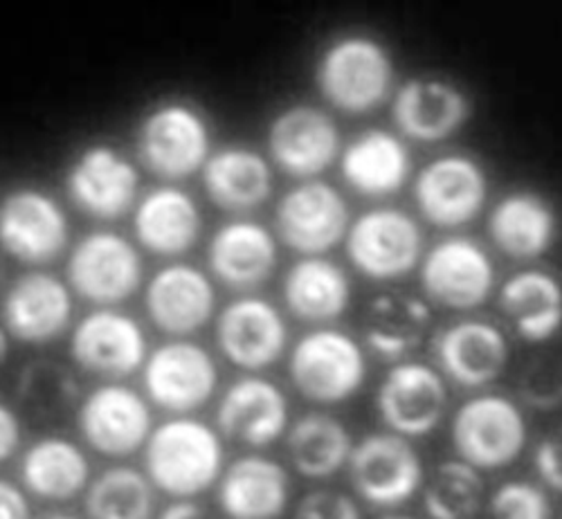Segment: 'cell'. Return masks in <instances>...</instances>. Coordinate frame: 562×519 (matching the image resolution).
Instances as JSON below:
<instances>
[{"mask_svg":"<svg viewBox=\"0 0 562 519\" xmlns=\"http://www.w3.org/2000/svg\"><path fill=\"white\" fill-rule=\"evenodd\" d=\"M364 377L367 364L362 349L340 330H313L293 349L291 381L313 403H345L360 392Z\"/></svg>","mask_w":562,"mask_h":519,"instance_id":"4","label":"cell"},{"mask_svg":"<svg viewBox=\"0 0 562 519\" xmlns=\"http://www.w3.org/2000/svg\"><path fill=\"white\" fill-rule=\"evenodd\" d=\"M205 189L210 199L227 212H248L272 194V171L252 149L227 147L205 162Z\"/></svg>","mask_w":562,"mask_h":519,"instance_id":"31","label":"cell"},{"mask_svg":"<svg viewBox=\"0 0 562 519\" xmlns=\"http://www.w3.org/2000/svg\"><path fill=\"white\" fill-rule=\"evenodd\" d=\"M452 443L463 463L475 470H499L522 454L527 420L522 409L506 396H477L457 409Z\"/></svg>","mask_w":562,"mask_h":519,"instance_id":"3","label":"cell"},{"mask_svg":"<svg viewBox=\"0 0 562 519\" xmlns=\"http://www.w3.org/2000/svg\"><path fill=\"white\" fill-rule=\"evenodd\" d=\"M68 236L66 212L41 189H16L0 203V244L25 263L55 259L68 246Z\"/></svg>","mask_w":562,"mask_h":519,"instance_id":"9","label":"cell"},{"mask_svg":"<svg viewBox=\"0 0 562 519\" xmlns=\"http://www.w3.org/2000/svg\"><path fill=\"white\" fill-rule=\"evenodd\" d=\"M351 484L371 506L394 508L409 501L424 484V463L398 435H369L349 456Z\"/></svg>","mask_w":562,"mask_h":519,"instance_id":"5","label":"cell"},{"mask_svg":"<svg viewBox=\"0 0 562 519\" xmlns=\"http://www.w3.org/2000/svg\"><path fill=\"white\" fill-rule=\"evenodd\" d=\"M21 445V422L12 407L0 403V463L16 454Z\"/></svg>","mask_w":562,"mask_h":519,"instance_id":"43","label":"cell"},{"mask_svg":"<svg viewBox=\"0 0 562 519\" xmlns=\"http://www.w3.org/2000/svg\"><path fill=\"white\" fill-rule=\"evenodd\" d=\"M493 519H553L547 493L531 482H506L491 497Z\"/></svg>","mask_w":562,"mask_h":519,"instance_id":"39","label":"cell"},{"mask_svg":"<svg viewBox=\"0 0 562 519\" xmlns=\"http://www.w3.org/2000/svg\"><path fill=\"white\" fill-rule=\"evenodd\" d=\"M520 394L533 407H558L562 403V360H536L520 377Z\"/></svg>","mask_w":562,"mask_h":519,"instance_id":"40","label":"cell"},{"mask_svg":"<svg viewBox=\"0 0 562 519\" xmlns=\"http://www.w3.org/2000/svg\"><path fill=\"white\" fill-rule=\"evenodd\" d=\"M484 479L480 472L463 461H446L437 465L424 495L430 519H471L482 508Z\"/></svg>","mask_w":562,"mask_h":519,"instance_id":"38","label":"cell"},{"mask_svg":"<svg viewBox=\"0 0 562 519\" xmlns=\"http://www.w3.org/2000/svg\"><path fill=\"white\" fill-rule=\"evenodd\" d=\"M420 279L435 302L465 311L488 300L495 286V268L477 241L452 236L428 252Z\"/></svg>","mask_w":562,"mask_h":519,"instance_id":"14","label":"cell"},{"mask_svg":"<svg viewBox=\"0 0 562 519\" xmlns=\"http://www.w3.org/2000/svg\"><path fill=\"white\" fill-rule=\"evenodd\" d=\"M435 353L452 383L477 390L497 381L506 369L508 342L497 326L468 319L441 330Z\"/></svg>","mask_w":562,"mask_h":519,"instance_id":"21","label":"cell"},{"mask_svg":"<svg viewBox=\"0 0 562 519\" xmlns=\"http://www.w3.org/2000/svg\"><path fill=\"white\" fill-rule=\"evenodd\" d=\"M499 306L527 342H547L562 326V286L540 270L513 274L499 293Z\"/></svg>","mask_w":562,"mask_h":519,"instance_id":"29","label":"cell"},{"mask_svg":"<svg viewBox=\"0 0 562 519\" xmlns=\"http://www.w3.org/2000/svg\"><path fill=\"white\" fill-rule=\"evenodd\" d=\"M143 259L131 241L115 232H92L77 244L68 261L72 289L90 302L128 300L143 283Z\"/></svg>","mask_w":562,"mask_h":519,"instance_id":"7","label":"cell"},{"mask_svg":"<svg viewBox=\"0 0 562 519\" xmlns=\"http://www.w3.org/2000/svg\"><path fill=\"white\" fill-rule=\"evenodd\" d=\"M216 293L205 272L190 263H173L154 274L147 308L158 328L171 336H190L214 313Z\"/></svg>","mask_w":562,"mask_h":519,"instance_id":"23","label":"cell"},{"mask_svg":"<svg viewBox=\"0 0 562 519\" xmlns=\"http://www.w3.org/2000/svg\"><path fill=\"white\" fill-rule=\"evenodd\" d=\"M158 519H212L203 506L192 499H178L176 504L167 506Z\"/></svg>","mask_w":562,"mask_h":519,"instance_id":"45","label":"cell"},{"mask_svg":"<svg viewBox=\"0 0 562 519\" xmlns=\"http://www.w3.org/2000/svg\"><path fill=\"white\" fill-rule=\"evenodd\" d=\"M284 465L259 454L234 461L221 477L218 504L229 519H277L289 506Z\"/></svg>","mask_w":562,"mask_h":519,"instance_id":"25","label":"cell"},{"mask_svg":"<svg viewBox=\"0 0 562 519\" xmlns=\"http://www.w3.org/2000/svg\"><path fill=\"white\" fill-rule=\"evenodd\" d=\"M295 519H362L358 504L336 490H313L297 504Z\"/></svg>","mask_w":562,"mask_h":519,"instance_id":"41","label":"cell"},{"mask_svg":"<svg viewBox=\"0 0 562 519\" xmlns=\"http://www.w3.org/2000/svg\"><path fill=\"white\" fill-rule=\"evenodd\" d=\"M430 308L407 293H383L373 297L364 313V340L387 360L403 358L426 340Z\"/></svg>","mask_w":562,"mask_h":519,"instance_id":"32","label":"cell"},{"mask_svg":"<svg viewBox=\"0 0 562 519\" xmlns=\"http://www.w3.org/2000/svg\"><path fill=\"white\" fill-rule=\"evenodd\" d=\"M272 160L295 178H311L329 169L340 154L336 122L319 109L297 104L279 113L268 128Z\"/></svg>","mask_w":562,"mask_h":519,"instance_id":"16","label":"cell"},{"mask_svg":"<svg viewBox=\"0 0 562 519\" xmlns=\"http://www.w3.org/2000/svg\"><path fill=\"white\" fill-rule=\"evenodd\" d=\"M420 229L405 212L381 207L362 214L349 229L347 252L369 279H396L414 270L420 259Z\"/></svg>","mask_w":562,"mask_h":519,"instance_id":"8","label":"cell"},{"mask_svg":"<svg viewBox=\"0 0 562 519\" xmlns=\"http://www.w3.org/2000/svg\"><path fill=\"white\" fill-rule=\"evenodd\" d=\"M0 519H30V504L19 486L0 479Z\"/></svg>","mask_w":562,"mask_h":519,"instance_id":"44","label":"cell"},{"mask_svg":"<svg viewBox=\"0 0 562 519\" xmlns=\"http://www.w3.org/2000/svg\"><path fill=\"white\" fill-rule=\"evenodd\" d=\"M394 124L416 142H439L471 117L465 94L450 81L420 77L401 86L394 100Z\"/></svg>","mask_w":562,"mask_h":519,"instance_id":"24","label":"cell"},{"mask_svg":"<svg viewBox=\"0 0 562 519\" xmlns=\"http://www.w3.org/2000/svg\"><path fill=\"white\" fill-rule=\"evenodd\" d=\"M216 340L232 364L259 371L284 356L289 328L270 302L241 297L218 315Z\"/></svg>","mask_w":562,"mask_h":519,"instance_id":"17","label":"cell"},{"mask_svg":"<svg viewBox=\"0 0 562 519\" xmlns=\"http://www.w3.org/2000/svg\"><path fill=\"white\" fill-rule=\"evenodd\" d=\"M376 407L398 437H426L446 416L448 387L424 362L396 364L376 394Z\"/></svg>","mask_w":562,"mask_h":519,"instance_id":"13","label":"cell"},{"mask_svg":"<svg viewBox=\"0 0 562 519\" xmlns=\"http://www.w3.org/2000/svg\"><path fill=\"white\" fill-rule=\"evenodd\" d=\"M21 475L32 495L50 501H68L88 488L90 463L72 441L45 437L25 452Z\"/></svg>","mask_w":562,"mask_h":519,"instance_id":"33","label":"cell"},{"mask_svg":"<svg viewBox=\"0 0 562 519\" xmlns=\"http://www.w3.org/2000/svg\"><path fill=\"white\" fill-rule=\"evenodd\" d=\"M70 353L86 371L124 377L145 364L147 338L131 315L120 311H98L77 324Z\"/></svg>","mask_w":562,"mask_h":519,"instance_id":"18","label":"cell"},{"mask_svg":"<svg viewBox=\"0 0 562 519\" xmlns=\"http://www.w3.org/2000/svg\"><path fill=\"white\" fill-rule=\"evenodd\" d=\"M3 313L14 338L43 345L59 338L68 328L72 297L61 279L45 272H30L12 283Z\"/></svg>","mask_w":562,"mask_h":519,"instance_id":"22","label":"cell"},{"mask_svg":"<svg viewBox=\"0 0 562 519\" xmlns=\"http://www.w3.org/2000/svg\"><path fill=\"white\" fill-rule=\"evenodd\" d=\"M8 358H10V342H8L5 330L0 328V371H3V366H5Z\"/></svg>","mask_w":562,"mask_h":519,"instance_id":"46","label":"cell"},{"mask_svg":"<svg viewBox=\"0 0 562 519\" xmlns=\"http://www.w3.org/2000/svg\"><path fill=\"white\" fill-rule=\"evenodd\" d=\"M147 475L162 493L192 499L210 490L223 472V443L207 422L173 418L147 441Z\"/></svg>","mask_w":562,"mask_h":519,"instance_id":"1","label":"cell"},{"mask_svg":"<svg viewBox=\"0 0 562 519\" xmlns=\"http://www.w3.org/2000/svg\"><path fill=\"white\" fill-rule=\"evenodd\" d=\"M379 519H414V517H409V515H383V517H379Z\"/></svg>","mask_w":562,"mask_h":519,"instance_id":"47","label":"cell"},{"mask_svg":"<svg viewBox=\"0 0 562 519\" xmlns=\"http://www.w3.org/2000/svg\"><path fill=\"white\" fill-rule=\"evenodd\" d=\"M210 266L227 286L255 289L277 266L274 236L252 221L227 223L210 244Z\"/></svg>","mask_w":562,"mask_h":519,"instance_id":"26","label":"cell"},{"mask_svg":"<svg viewBox=\"0 0 562 519\" xmlns=\"http://www.w3.org/2000/svg\"><path fill=\"white\" fill-rule=\"evenodd\" d=\"M284 300L300 319L329 321L349 308L351 283L338 263L322 257H306L289 270L284 279Z\"/></svg>","mask_w":562,"mask_h":519,"instance_id":"34","label":"cell"},{"mask_svg":"<svg viewBox=\"0 0 562 519\" xmlns=\"http://www.w3.org/2000/svg\"><path fill=\"white\" fill-rule=\"evenodd\" d=\"M203 218L194 199L178 187H158L137 205L135 232L156 255H182L199 241Z\"/></svg>","mask_w":562,"mask_h":519,"instance_id":"27","label":"cell"},{"mask_svg":"<svg viewBox=\"0 0 562 519\" xmlns=\"http://www.w3.org/2000/svg\"><path fill=\"white\" fill-rule=\"evenodd\" d=\"M216 362L201 345L169 342L145 362V387L149 398L176 414L203 407L216 392Z\"/></svg>","mask_w":562,"mask_h":519,"instance_id":"12","label":"cell"},{"mask_svg":"<svg viewBox=\"0 0 562 519\" xmlns=\"http://www.w3.org/2000/svg\"><path fill=\"white\" fill-rule=\"evenodd\" d=\"M218 430L252 448L277 441L289 428V400L266 377H241L221 398Z\"/></svg>","mask_w":562,"mask_h":519,"instance_id":"20","label":"cell"},{"mask_svg":"<svg viewBox=\"0 0 562 519\" xmlns=\"http://www.w3.org/2000/svg\"><path fill=\"white\" fill-rule=\"evenodd\" d=\"M79 430L100 454L128 456L147 445L151 411L147 400L131 387L104 385L81 403Z\"/></svg>","mask_w":562,"mask_h":519,"instance_id":"15","label":"cell"},{"mask_svg":"<svg viewBox=\"0 0 562 519\" xmlns=\"http://www.w3.org/2000/svg\"><path fill=\"white\" fill-rule=\"evenodd\" d=\"M45 519H77L72 515H53V517H45Z\"/></svg>","mask_w":562,"mask_h":519,"instance_id":"48","label":"cell"},{"mask_svg":"<svg viewBox=\"0 0 562 519\" xmlns=\"http://www.w3.org/2000/svg\"><path fill=\"white\" fill-rule=\"evenodd\" d=\"M349 225V210L329 182H304L281 199L277 229L284 244L302 255H322L336 248Z\"/></svg>","mask_w":562,"mask_h":519,"instance_id":"11","label":"cell"},{"mask_svg":"<svg viewBox=\"0 0 562 519\" xmlns=\"http://www.w3.org/2000/svg\"><path fill=\"white\" fill-rule=\"evenodd\" d=\"M143 162L158 176L187 178L210 154V128L199 111L187 104H162L151 111L137 133Z\"/></svg>","mask_w":562,"mask_h":519,"instance_id":"6","label":"cell"},{"mask_svg":"<svg viewBox=\"0 0 562 519\" xmlns=\"http://www.w3.org/2000/svg\"><path fill=\"white\" fill-rule=\"evenodd\" d=\"M289 456L300 475L308 479H329L351 456L353 443L345 425L329 414H306L289 432Z\"/></svg>","mask_w":562,"mask_h":519,"instance_id":"35","label":"cell"},{"mask_svg":"<svg viewBox=\"0 0 562 519\" xmlns=\"http://www.w3.org/2000/svg\"><path fill=\"white\" fill-rule=\"evenodd\" d=\"M488 229L504 255L533 259L544 255L555 239V214L542 196L515 192L495 205Z\"/></svg>","mask_w":562,"mask_h":519,"instance_id":"30","label":"cell"},{"mask_svg":"<svg viewBox=\"0 0 562 519\" xmlns=\"http://www.w3.org/2000/svg\"><path fill=\"white\" fill-rule=\"evenodd\" d=\"M68 194L83 212L98 218H117L131 210L137 196L139 176L113 147H88L72 162Z\"/></svg>","mask_w":562,"mask_h":519,"instance_id":"19","label":"cell"},{"mask_svg":"<svg viewBox=\"0 0 562 519\" xmlns=\"http://www.w3.org/2000/svg\"><path fill=\"white\" fill-rule=\"evenodd\" d=\"M536 470L547 486L562 493V428L547 435L536 448Z\"/></svg>","mask_w":562,"mask_h":519,"instance_id":"42","label":"cell"},{"mask_svg":"<svg viewBox=\"0 0 562 519\" xmlns=\"http://www.w3.org/2000/svg\"><path fill=\"white\" fill-rule=\"evenodd\" d=\"M315 77L326 100L358 115L379 109L390 98L394 64L379 41L347 36L326 47Z\"/></svg>","mask_w":562,"mask_h":519,"instance_id":"2","label":"cell"},{"mask_svg":"<svg viewBox=\"0 0 562 519\" xmlns=\"http://www.w3.org/2000/svg\"><path fill=\"white\" fill-rule=\"evenodd\" d=\"M414 196L432 225L459 227L480 216L488 196L482 167L465 156H443L420 169Z\"/></svg>","mask_w":562,"mask_h":519,"instance_id":"10","label":"cell"},{"mask_svg":"<svg viewBox=\"0 0 562 519\" xmlns=\"http://www.w3.org/2000/svg\"><path fill=\"white\" fill-rule=\"evenodd\" d=\"M154 506L149 477L126 465L104 470L86 490V512L90 519H151Z\"/></svg>","mask_w":562,"mask_h":519,"instance_id":"36","label":"cell"},{"mask_svg":"<svg viewBox=\"0 0 562 519\" xmlns=\"http://www.w3.org/2000/svg\"><path fill=\"white\" fill-rule=\"evenodd\" d=\"M412 171L403 142L381 128H369L345 149L342 176L362 196H390L401 192Z\"/></svg>","mask_w":562,"mask_h":519,"instance_id":"28","label":"cell"},{"mask_svg":"<svg viewBox=\"0 0 562 519\" xmlns=\"http://www.w3.org/2000/svg\"><path fill=\"white\" fill-rule=\"evenodd\" d=\"M16 398L27 414L41 420H53L77 405L79 383L66 364L36 360L21 371L16 381Z\"/></svg>","mask_w":562,"mask_h":519,"instance_id":"37","label":"cell"}]
</instances>
